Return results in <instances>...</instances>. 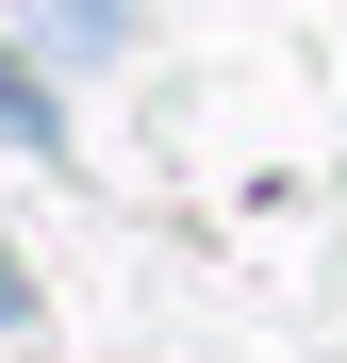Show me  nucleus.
Instances as JSON below:
<instances>
[{
	"label": "nucleus",
	"mask_w": 347,
	"mask_h": 363,
	"mask_svg": "<svg viewBox=\"0 0 347 363\" xmlns=\"http://www.w3.org/2000/svg\"><path fill=\"white\" fill-rule=\"evenodd\" d=\"M0 133H50V99H33V67L0 50Z\"/></svg>",
	"instance_id": "1"
},
{
	"label": "nucleus",
	"mask_w": 347,
	"mask_h": 363,
	"mask_svg": "<svg viewBox=\"0 0 347 363\" xmlns=\"http://www.w3.org/2000/svg\"><path fill=\"white\" fill-rule=\"evenodd\" d=\"M116 17H133V0H50V33H83V50H99Z\"/></svg>",
	"instance_id": "2"
},
{
	"label": "nucleus",
	"mask_w": 347,
	"mask_h": 363,
	"mask_svg": "<svg viewBox=\"0 0 347 363\" xmlns=\"http://www.w3.org/2000/svg\"><path fill=\"white\" fill-rule=\"evenodd\" d=\"M0 314H17V264H0Z\"/></svg>",
	"instance_id": "3"
}]
</instances>
